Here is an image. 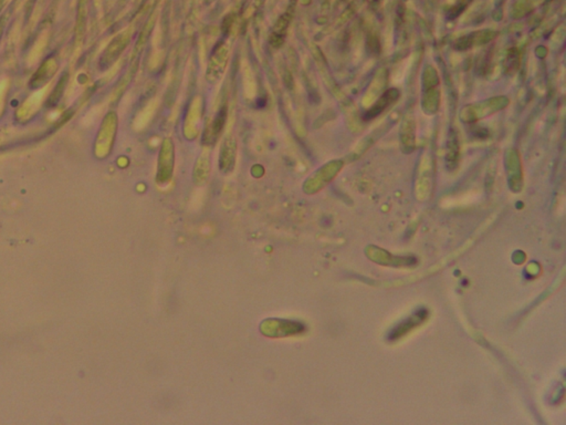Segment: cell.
Returning a JSON list of instances; mask_svg holds the SVG:
<instances>
[{
    "label": "cell",
    "instance_id": "1",
    "mask_svg": "<svg viewBox=\"0 0 566 425\" xmlns=\"http://www.w3.org/2000/svg\"><path fill=\"white\" fill-rule=\"evenodd\" d=\"M508 98L495 97L491 99L484 100L481 102L473 103V105H466L460 114V119L464 123H475L479 120L484 119L487 116L497 114L499 111L503 110L508 107Z\"/></svg>",
    "mask_w": 566,
    "mask_h": 425
},
{
    "label": "cell",
    "instance_id": "2",
    "mask_svg": "<svg viewBox=\"0 0 566 425\" xmlns=\"http://www.w3.org/2000/svg\"><path fill=\"white\" fill-rule=\"evenodd\" d=\"M260 332L269 338H285L304 332V326L296 321L283 320V319H265L260 325Z\"/></svg>",
    "mask_w": 566,
    "mask_h": 425
},
{
    "label": "cell",
    "instance_id": "3",
    "mask_svg": "<svg viewBox=\"0 0 566 425\" xmlns=\"http://www.w3.org/2000/svg\"><path fill=\"white\" fill-rule=\"evenodd\" d=\"M506 168L510 188L513 192H519L523 186V173L521 159L517 150H508L506 154Z\"/></svg>",
    "mask_w": 566,
    "mask_h": 425
},
{
    "label": "cell",
    "instance_id": "4",
    "mask_svg": "<svg viewBox=\"0 0 566 425\" xmlns=\"http://www.w3.org/2000/svg\"><path fill=\"white\" fill-rule=\"evenodd\" d=\"M399 96H401V92L398 91L396 88L388 89L386 91L383 92L381 97L376 100V102L370 109L365 111L363 120L370 121V120L375 119L379 114L390 108V105H394L399 99Z\"/></svg>",
    "mask_w": 566,
    "mask_h": 425
},
{
    "label": "cell",
    "instance_id": "5",
    "mask_svg": "<svg viewBox=\"0 0 566 425\" xmlns=\"http://www.w3.org/2000/svg\"><path fill=\"white\" fill-rule=\"evenodd\" d=\"M416 121L412 112L404 116L401 125V147L404 153H412L416 147Z\"/></svg>",
    "mask_w": 566,
    "mask_h": 425
},
{
    "label": "cell",
    "instance_id": "6",
    "mask_svg": "<svg viewBox=\"0 0 566 425\" xmlns=\"http://www.w3.org/2000/svg\"><path fill=\"white\" fill-rule=\"evenodd\" d=\"M495 36L496 33H491V31H481V33H477L475 35H470V36L459 39L458 42L455 44V48L462 51V50L470 49V48L475 47V46H482V44L491 42Z\"/></svg>",
    "mask_w": 566,
    "mask_h": 425
},
{
    "label": "cell",
    "instance_id": "7",
    "mask_svg": "<svg viewBox=\"0 0 566 425\" xmlns=\"http://www.w3.org/2000/svg\"><path fill=\"white\" fill-rule=\"evenodd\" d=\"M440 91L438 86L424 87L423 105L424 112L431 114H436L440 109Z\"/></svg>",
    "mask_w": 566,
    "mask_h": 425
},
{
    "label": "cell",
    "instance_id": "8",
    "mask_svg": "<svg viewBox=\"0 0 566 425\" xmlns=\"http://www.w3.org/2000/svg\"><path fill=\"white\" fill-rule=\"evenodd\" d=\"M459 151H460V145H459V138L456 132H451L449 140H448L447 145V156H446V162L449 169L453 170L458 165L459 162Z\"/></svg>",
    "mask_w": 566,
    "mask_h": 425
},
{
    "label": "cell",
    "instance_id": "9",
    "mask_svg": "<svg viewBox=\"0 0 566 425\" xmlns=\"http://www.w3.org/2000/svg\"><path fill=\"white\" fill-rule=\"evenodd\" d=\"M425 318L426 316L424 315V311L418 312L417 315H415L413 318H409V319H407L406 323H403L401 326L397 327V328L393 332V336H394V338H398V336H401L402 334H405V332H408L411 329L415 328L417 325L423 323Z\"/></svg>",
    "mask_w": 566,
    "mask_h": 425
},
{
    "label": "cell",
    "instance_id": "10",
    "mask_svg": "<svg viewBox=\"0 0 566 425\" xmlns=\"http://www.w3.org/2000/svg\"><path fill=\"white\" fill-rule=\"evenodd\" d=\"M519 66V51H518V49H516V48H512V49L509 50L508 55H507L506 61H504V66H506L507 71L513 73V72L517 71Z\"/></svg>",
    "mask_w": 566,
    "mask_h": 425
},
{
    "label": "cell",
    "instance_id": "11",
    "mask_svg": "<svg viewBox=\"0 0 566 425\" xmlns=\"http://www.w3.org/2000/svg\"><path fill=\"white\" fill-rule=\"evenodd\" d=\"M385 75H386V72H385V70H381V72H379V80L376 79V80L377 81H375V82H374V84H375V86L374 87H376V88H379V87H381V88H383V87H384L385 84H386V78H384ZM370 90H372V96H373V97H375V96H379V89L370 88Z\"/></svg>",
    "mask_w": 566,
    "mask_h": 425
}]
</instances>
